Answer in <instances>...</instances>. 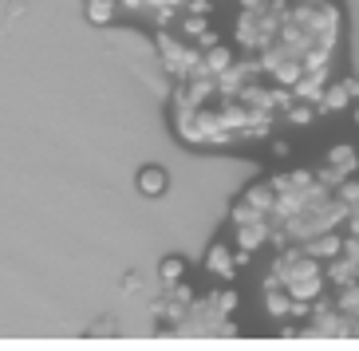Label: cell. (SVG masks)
<instances>
[{
  "label": "cell",
  "mask_w": 359,
  "mask_h": 351,
  "mask_svg": "<svg viewBox=\"0 0 359 351\" xmlns=\"http://www.w3.org/2000/svg\"><path fill=\"white\" fill-rule=\"evenodd\" d=\"M158 277H162V284H178V280H186V256H162Z\"/></svg>",
  "instance_id": "ac0fdd59"
},
{
  "label": "cell",
  "mask_w": 359,
  "mask_h": 351,
  "mask_svg": "<svg viewBox=\"0 0 359 351\" xmlns=\"http://www.w3.org/2000/svg\"><path fill=\"white\" fill-rule=\"evenodd\" d=\"M123 292H142V277H138V273H127V277H123Z\"/></svg>",
  "instance_id": "ffe728a7"
},
{
  "label": "cell",
  "mask_w": 359,
  "mask_h": 351,
  "mask_svg": "<svg viewBox=\"0 0 359 351\" xmlns=\"http://www.w3.org/2000/svg\"><path fill=\"white\" fill-rule=\"evenodd\" d=\"M269 233H273V221H269V217H253V221L233 225V249L245 253V256H253L269 245Z\"/></svg>",
  "instance_id": "8992f818"
},
{
  "label": "cell",
  "mask_w": 359,
  "mask_h": 351,
  "mask_svg": "<svg viewBox=\"0 0 359 351\" xmlns=\"http://www.w3.org/2000/svg\"><path fill=\"white\" fill-rule=\"evenodd\" d=\"M324 162L332 166V170H339L344 178H348V174L359 170V150L351 146V142H332V146L324 150Z\"/></svg>",
  "instance_id": "30bf717a"
},
{
  "label": "cell",
  "mask_w": 359,
  "mask_h": 351,
  "mask_svg": "<svg viewBox=\"0 0 359 351\" xmlns=\"http://www.w3.org/2000/svg\"><path fill=\"white\" fill-rule=\"evenodd\" d=\"M288 4H320V0H288Z\"/></svg>",
  "instance_id": "7402d4cb"
},
{
  "label": "cell",
  "mask_w": 359,
  "mask_h": 351,
  "mask_svg": "<svg viewBox=\"0 0 359 351\" xmlns=\"http://www.w3.org/2000/svg\"><path fill=\"white\" fill-rule=\"evenodd\" d=\"M269 277L285 288L292 300H312L327 292V277H324V261L308 256L300 245H285L276 249V256L269 261Z\"/></svg>",
  "instance_id": "6da1fadb"
},
{
  "label": "cell",
  "mask_w": 359,
  "mask_h": 351,
  "mask_svg": "<svg viewBox=\"0 0 359 351\" xmlns=\"http://www.w3.org/2000/svg\"><path fill=\"white\" fill-rule=\"evenodd\" d=\"M201 304H205V308H210L217 319H229L233 312H237V304H241V300H237L233 284H225V288H213V292H205V296H201Z\"/></svg>",
  "instance_id": "4fadbf2b"
},
{
  "label": "cell",
  "mask_w": 359,
  "mask_h": 351,
  "mask_svg": "<svg viewBox=\"0 0 359 351\" xmlns=\"http://www.w3.org/2000/svg\"><path fill=\"white\" fill-rule=\"evenodd\" d=\"M118 8H130V12H142V8H150V0H118Z\"/></svg>",
  "instance_id": "44dd1931"
},
{
  "label": "cell",
  "mask_w": 359,
  "mask_h": 351,
  "mask_svg": "<svg viewBox=\"0 0 359 351\" xmlns=\"http://www.w3.org/2000/svg\"><path fill=\"white\" fill-rule=\"evenodd\" d=\"M304 336H359V319L348 316V312L336 308V300L327 296H316L312 300V308L304 316Z\"/></svg>",
  "instance_id": "3957f363"
},
{
  "label": "cell",
  "mask_w": 359,
  "mask_h": 351,
  "mask_svg": "<svg viewBox=\"0 0 359 351\" xmlns=\"http://www.w3.org/2000/svg\"><path fill=\"white\" fill-rule=\"evenodd\" d=\"M154 52H158V67L170 75V79H186L201 60V48L194 40H186L178 28H158Z\"/></svg>",
  "instance_id": "7a4b0ae2"
},
{
  "label": "cell",
  "mask_w": 359,
  "mask_h": 351,
  "mask_svg": "<svg viewBox=\"0 0 359 351\" xmlns=\"http://www.w3.org/2000/svg\"><path fill=\"white\" fill-rule=\"evenodd\" d=\"M229 64H233V48H229V43L213 40V43H205V48H201V60H198V67H201V71L217 75V71H225Z\"/></svg>",
  "instance_id": "7c38bea8"
},
{
  "label": "cell",
  "mask_w": 359,
  "mask_h": 351,
  "mask_svg": "<svg viewBox=\"0 0 359 351\" xmlns=\"http://www.w3.org/2000/svg\"><path fill=\"white\" fill-rule=\"evenodd\" d=\"M280 118H285V123H292V127H312V123L320 118V111H316V103H308V99H296L292 95V103L280 111Z\"/></svg>",
  "instance_id": "2e32d148"
},
{
  "label": "cell",
  "mask_w": 359,
  "mask_h": 351,
  "mask_svg": "<svg viewBox=\"0 0 359 351\" xmlns=\"http://www.w3.org/2000/svg\"><path fill=\"white\" fill-rule=\"evenodd\" d=\"M241 202L249 205V209H257V213H273V202H276V190H273V181L269 178H261V181H253V186H245L241 190Z\"/></svg>",
  "instance_id": "8fae6325"
},
{
  "label": "cell",
  "mask_w": 359,
  "mask_h": 351,
  "mask_svg": "<svg viewBox=\"0 0 359 351\" xmlns=\"http://www.w3.org/2000/svg\"><path fill=\"white\" fill-rule=\"evenodd\" d=\"M83 12H87V20L95 24V28H107V24H115L118 20V0H83Z\"/></svg>",
  "instance_id": "9a60e30c"
},
{
  "label": "cell",
  "mask_w": 359,
  "mask_h": 351,
  "mask_svg": "<svg viewBox=\"0 0 359 351\" xmlns=\"http://www.w3.org/2000/svg\"><path fill=\"white\" fill-rule=\"evenodd\" d=\"M332 300H336V308H339V312H348V316L359 319V280L332 288Z\"/></svg>",
  "instance_id": "e0dca14e"
},
{
  "label": "cell",
  "mask_w": 359,
  "mask_h": 351,
  "mask_svg": "<svg viewBox=\"0 0 359 351\" xmlns=\"http://www.w3.org/2000/svg\"><path fill=\"white\" fill-rule=\"evenodd\" d=\"M300 249H304L308 256H316V261H332V256L344 249V229H324V233L300 241Z\"/></svg>",
  "instance_id": "ba28073f"
},
{
  "label": "cell",
  "mask_w": 359,
  "mask_h": 351,
  "mask_svg": "<svg viewBox=\"0 0 359 351\" xmlns=\"http://www.w3.org/2000/svg\"><path fill=\"white\" fill-rule=\"evenodd\" d=\"M170 190V174L162 166H142L138 170V193L142 198H162Z\"/></svg>",
  "instance_id": "5bb4252c"
},
{
  "label": "cell",
  "mask_w": 359,
  "mask_h": 351,
  "mask_svg": "<svg viewBox=\"0 0 359 351\" xmlns=\"http://www.w3.org/2000/svg\"><path fill=\"white\" fill-rule=\"evenodd\" d=\"M269 146H273L276 158H288V154H292V146H288L285 139H273V135H269Z\"/></svg>",
  "instance_id": "d6986e66"
},
{
  "label": "cell",
  "mask_w": 359,
  "mask_h": 351,
  "mask_svg": "<svg viewBox=\"0 0 359 351\" xmlns=\"http://www.w3.org/2000/svg\"><path fill=\"white\" fill-rule=\"evenodd\" d=\"M205 273H210L213 280H222V284H233L237 280V273H241V261H237V249H233V241H213L210 249H205Z\"/></svg>",
  "instance_id": "5b68a950"
},
{
  "label": "cell",
  "mask_w": 359,
  "mask_h": 351,
  "mask_svg": "<svg viewBox=\"0 0 359 351\" xmlns=\"http://www.w3.org/2000/svg\"><path fill=\"white\" fill-rule=\"evenodd\" d=\"M264 312H269V319H276V324H288V316H292V296H288L269 273H264Z\"/></svg>",
  "instance_id": "52a82bcc"
},
{
  "label": "cell",
  "mask_w": 359,
  "mask_h": 351,
  "mask_svg": "<svg viewBox=\"0 0 359 351\" xmlns=\"http://www.w3.org/2000/svg\"><path fill=\"white\" fill-rule=\"evenodd\" d=\"M351 103H359V79L355 75H339V79L332 75L316 99V111L320 115H344V111H351Z\"/></svg>",
  "instance_id": "277c9868"
},
{
  "label": "cell",
  "mask_w": 359,
  "mask_h": 351,
  "mask_svg": "<svg viewBox=\"0 0 359 351\" xmlns=\"http://www.w3.org/2000/svg\"><path fill=\"white\" fill-rule=\"evenodd\" d=\"M324 277H327V288L351 284V280H359V261L348 253H336L332 261H324Z\"/></svg>",
  "instance_id": "9c48e42d"
}]
</instances>
